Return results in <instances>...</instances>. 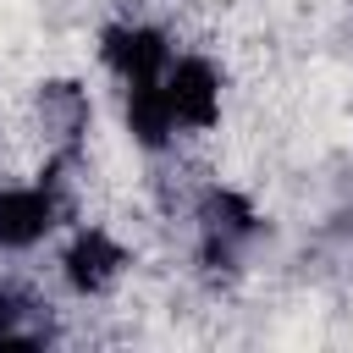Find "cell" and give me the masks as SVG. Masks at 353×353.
Masks as SVG:
<instances>
[{
	"label": "cell",
	"mask_w": 353,
	"mask_h": 353,
	"mask_svg": "<svg viewBox=\"0 0 353 353\" xmlns=\"http://www.w3.org/2000/svg\"><path fill=\"white\" fill-rule=\"evenodd\" d=\"M132 276V243L105 221H72L55 237V281L77 303H105Z\"/></svg>",
	"instance_id": "obj_1"
},
{
	"label": "cell",
	"mask_w": 353,
	"mask_h": 353,
	"mask_svg": "<svg viewBox=\"0 0 353 353\" xmlns=\"http://www.w3.org/2000/svg\"><path fill=\"white\" fill-rule=\"evenodd\" d=\"M66 226H72V210H66L61 176L33 171V176L0 182V254L28 259V254L50 248Z\"/></svg>",
	"instance_id": "obj_2"
},
{
	"label": "cell",
	"mask_w": 353,
	"mask_h": 353,
	"mask_svg": "<svg viewBox=\"0 0 353 353\" xmlns=\"http://www.w3.org/2000/svg\"><path fill=\"white\" fill-rule=\"evenodd\" d=\"M160 94L182 138H210L226 116V72L204 50H176L171 66L160 72Z\"/></svg>",
	"instance_id": "obj_3"
},
{
	"label": "cell",
	"mask_w": 353,
	"mask_h": 353,
	"mask_svg": "<svg viewBox=\"0 0 353 353\" xmlns=\"http://www.w3.org/2000/svg\"><path fill=\"white\" fill-rule=\"evenodd\" d=\"M99 66L116 77V88L121 83H149V77H160L165 66H171V55H176V39H171V28H160L154 17H116V22H105L99 28Z\"/></svg>",
	"instance_id": "obj_4"
}]
</instances>
